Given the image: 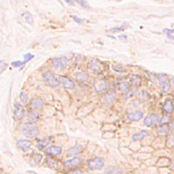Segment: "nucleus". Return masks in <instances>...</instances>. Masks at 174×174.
I'll list each match as a JSON object with an SVG mask.
<instances>
[{
	"instance_id": "2",
	"label": "nucleus",
	"mask_w": 174,
	"mask_h": 174,
	"mask_svg": "<svg viewBox=\"0 0 174 174\" xmlns=\"http://www.w3.org/2000/svg\"><path fill=\"white\" fill-rule=\"evenodd\" d=\"M104 159L102 157H95V158L90 159L87 160V167L90 170L96 171V170H101L104 166Z\"/></svg>"
},
{
	"instance_id": "16",
	"label": "nucleus",
	"mask_w": 174,
	"mask_h": 174,
	"mask_svg": "<svg viewBox=\"0 0 174 174\" xmlns=\"http://www.w3.org/2000/svg\"><path fill=\"white\" fill-rule=\"evenodd\" d=\"M73 77H74V79L79 81V82H85L88 79L89 75L86 72H76V73H74Z\"/></svg>"
},
{
	"instance_id": "37",
	"label": "nucleus",
	"mask_w": 174,
	"mask_h": 174,
	"mask_svg": "<svg viewBox=\"0 0 174 174\" xmlns=\"http://www.w3.org/2000/svg\"><path fill=\"white\" fill-rule=\"evenodd\" d=\"M77 3L81 5V6H83L84 8H88V4H87L86 2H84V1H77Z\"/></svg>"
},
{
	"instance_id": "27",
	"label": "nucleus",
	"mask_w": 174,
	"mask_h": 174,
	"mask_svg": "<svg viewBox=\"0 0 174 174\" xmlns=\"http://www.w3.org/2000/svg\"><path fill=\"white\" fill-rule=\"evenodd\" d=\"M119 89L123 93H127L130 90V84L127 82H122L119 84Z\"/></svg>"
},
{
	"instance_id": "31",
	"label": "nucleus",
	"mask_w": 174,
	"mask_h": 174,
	"mask_svg": "<svg viewBox=\"0 0 174 174\" xmlns=\"http://www.w3.org/2000/svg\"><path fill=\"white\" fill-rule=\"evenodd\" d=\"M19 97H20V100H21V102L23 103H27V101H28V96L27 95L24 93V92H21L20 93V95H19Z\"/></svg>"
},
{
	"instance_id": "33",
	"label": "nucleus",
	"mask_w": 174,
	"mask_h": 174,
	"mask_svg": "<svg viewBox=\"0 0 174 174\" xmlns=\"http://www.w3.org/2000/svg\"><path fill=\"white\" fill-rule=\"evenodd\" d=\"M24 63H25L26 62H28V61L32 60V59L34 58V56H33V55H31V54H26V55H24Z\"/></svg>"
},
{
	"instance_id": "12",
	"label": "nucleus",
	"mask_w": 174,
	"mask_h": 174,
	"mask_svg": "<svg viewBox=\"0 0 174 174\" xmlns=\"http://www.w3.org/2000/svg\"><path fill=\"white\" fill-rule=\"evenodd\" d=\"M16 144H17V146H18V148L20 150L26 151V150L31 147L32 143L29 140H22V139H20V140L17 141Z\"/></svg>"
},
{
	"instance_id": "4",
	"label": "nucleus",
	"mask_w": 174,
	"mask_h": 174,
	"mask_svg": "<svg viewBox=\"0 0 174 174\" xmlns=\"http://www.w3.org/2000/svg\"><path fill=\"white\" fill-rule=\"evenodd\" d=\"M159 84L160 85V88L163 92H168L171 89V83H170V79L169 76L165 74V73H160L158 76Z\"/></svg>"
},
{
	"instance_id": "21",
	"label": "nucleus",
	"mask_w": 174,
	"mask_h": 174,
	"mask_svg": "<svg viewBox=\"0 0 174 174\" xmlns=\"http://www.w3.org/2000/svg\"><path fill=\"white\" fill-rule=\"evenodd\" d=\"M105 174H122V170L118 167H109L105 170Z\"/></svg>"
},
{
	"instance_id": "18",
	"label": "nucleus",
	"mask_w": 174,
	"mask_h": 174,
	"mask_svg": "<svg viewBox=\"0 0 174 174\" xmlns=\"http://www.w3.org/2000/svg\"><path fill=\"white\" fill-rule=\"evenodd\" d=\"M50 142H51V139L48 138V137L44 138V139H41V140H39V141L37 142V143H36V147H37L39 150H44V149L47 146L48 144L50 143Z\"/></svg>"
},
{
	"instance_id": "42",
	"label": "nucleus",
	"mask_w": 174,
	"mask_h": 174,
	"mask_svg": "<svg viewBox=\"0 0 174 174\" xmlns=\"http://www.w3.org/2000/svg\"><path fill=\"white\" fill-rule=\"evenodd\" d=\"M170 83H171V87H172L174 89V78H171L170 80Z\"/></svg>"
},
{
	"instance_id": "34",
	"label": "nucleus",
	"mask_w": 174,
	"mask_h": 174,
	"mask_svg": "<svg viewBox=\"0 0 174 174\" xmlns=\"http://www.w3.org/2000/svg\"><path fill=\"white\" fill-rule=\"evenodd\" d=\"M163 33L166 34L167 36H170V35H171V34H173L174 33V29H168V28H165V29H163Z\"/></svg>"
},
{
	"instance_id": "36",
	"label": "nucleus",
	"mask_w": 174,
	"mask_h": 174,
	"mask_svg": "<svg viewBox=\"0 0 174 174\" xmlns=\"http://www.w3.org/2000/svg\"><path fill=\"white\" fill-rule=\"evenodd\" d=\"M124 29V26H120V27H115V28H111L109 31L111 32H117V31H122Z\"/></svg>"
},
{
	"instance_id": "22",
	"label": "nucleus",
	"mask_w": 174,
	"mask_h": 174,
	"mask_svg": "<svg viewBox=\"0 0 174 174\" xmlns=\"http://www.w3.org/2000/svg\"><path fill=\"white\" fill-rule=\"evenodd\" d=\"M38 119V114L35 111H30L27 115V121L29 123H35Z\"/></svg>"
},
{
	"instance_id": "19",
	"label": "nucleus",
	"mask_w": 174,
	"mask_h": 174,
	"mask_svg": "<svg viewBox=\"0 0 174 174\" xmlns=\"http://www.w3.org/2000/svg\"><path fill=\"white\" fill-rule=\"evenodd\" d=\"M83 149L84 148H83L82 145H76V146L73 147L72 149H70V150L67 151V156H74V155L80 153L83 150Z\"/></svg>"
},
{
	"instance_id": "24",
	"label": "nucleus",
	"mask_w": 174,
	"mask_h": 174,
	"mask_svg": "<svg viewBox=\"0 0 174 174\" xmlns=\"http://www.w3.org/2000/svg\"><path fill=\"white\" fill-rule=\"evenodd\" d=\"M141 78L138 75H133L131 78V84L133 87H138L141 85Z\"/></svg>"
},
{
	"instance_id": "7",
	"label": "nucleus",
	"mask_w": 174,
	"mask_h": 174,
	"mask_svg": "<svg viewBox=\"0 0 174 174\" xmlns=\"http://www.w3.org/2000/svg\"><path fill=\"white\" fill-rule=\"evenodd\" d=\"M82 162H83V159L81 157H73L64 161V166L68 169H72V168L79 166Z\"/></svg>"
},
{
	"instance_id": "20",
	"label": "nucleus",
	"mask_w": 174,
	"mask_h": 174,
	"mask_svg": "<svg viewBox=\"0 0 174 174\" xmlns=\"http://www.w3.org/2000/svg\"><path fill=\"white\" fill-rule=\"evenodd\" d=\"M46 165H47L49 168H52L54 170H58L59 167H58V164L56 162V160L55 159L52 158H46Z\"/></svg>"
},
{
	"instance_id": "30",
	"label": "nucleus",
	"mask_w": 174,
	"mask_h": 174,
	"mask_svg": "<svg viewBox=\"0 0 174 174\" xmlns=\"http://www.w3.org/2000/svg\"><path fill=\"white\" fill-rule=\"evenodd\" d=\"M170 122H171L170 116H168V115H162V116L160 117V124L161 126H163V125H165L167 123H169Z\"/></svg>"
},
{
	"instance_id": "41",
	"label": "nucleus",
	"mask_w": 174,
	"mask_h": 174,
	"mask_svg": "<svg viewBox=\"0 0 174 174\" xmlns=\"http://www.w3.org/2000/svg\"><path fill=\"white\" fill-rule=\"evenodd\" d=\"M72 174H83V171H79V170H77V171H74L73 172H72Z\"/></svg>"
},
{
	"instance_id": "15",
	"label": "nucleus",
	"mask_w": 174,
	"mask_h": 174,
	"mask_svg": "<svg viewBox=\"0 0 174 174\" xmlns=\"http://www.w3.org/2000/svg\"><path fill=\"white\" fill-rule=\"evenodd\" d=\"M146 136H149V133L147 131H144V130H142L141 132L137 133L132 136V140L133 142H136V141H142L143 140Z\"/></svg>"
},
{
	"instance_id": "10",
	"label": "nucleus",
	"mask_w": 174,
	"mask_h": 174,
	"mask_svg": "<svg viewBox=\"0 0 174 174\" xmlns=\"http://www.w3.org/2000/svg\"><path fill=\"white\" fill-rule=\"evenodd\" d=\"M89 68H90L91 71H93L94 73H99L103 70V65L98 60H92L89 63Z\"/></svg>"
},
{
	"instance_id": "9",
	"label": "nucleus",
	"mask_w": 174,
	"mask_h": 174,
	"mask_svg": "<svg viewBox=\"0 0 174 174\" xmlns=\"http://www.w3.org/2000/svg\"><path fill=\"white\" fill-rule=\"evenodd\" d=\"M58 79H59V82L64 86V88L69 89V90L74 89V87H75L74 83H73L71 79H69L68 77H65V76H59Z\"/></svg>"
},
{
	"instance_id": "28",
	"label": "nucleus",
	"mask_w": 174,
	"mask_h": 174,
	"mask_svg": "<svg viewBox=\"0 0 174 174\" xmlns=\"http://www.w3.org/2000/svg\"><path fill=\"white\" fill-rule=\"evenodd\" d=\"M157 133L159 135H166L169 133V127L167 125H163V126H160L157 130Z\"/></svg>"
},
{
	"instance_id": "23",
	"label": "nucleus",
	"mask_w": 174,
	"mask_h": 174,
	"mask_svg": "<svg viewBox=\"0 0 174 174\" xmlns=\"http://www.w3.org/2000/svg\"><path fill=\"white\" fill-rule=\"evenodd\" d=\"M41 160H42V155L35 153L31 158H30V162H31V164H33V165H37V164H39Z\"/></svg>"
},
{
	"instance_id": "40",
	"label": "nucleus",
	"mask_w": 174,
	"mask_h": 174,
	"mask_svg": "<svg viewBox=\"0 0 174 174\" xmlns=\"http://www.w3.org/2000/svg\"><path fill=\"white\" fill-rule=\"evenodd\" d=\"M119 39H121L122 41H126L127 36L125 35H119Z\"/></svg>"
},
{
	"instance_id": "6",
	"label": "nucleus",
	"mask_w": 174,
	"mask_h": 174,
	"mask_svg": "<svg viewBox=\"0 0 174 174\" xmlns=\"http://www.w3.org/2000/svg\"><path fill=\"white\" fill-rule=\"evenodd\" d=\"M94 87H95V91L97 93H102L104 90L107 89L108 84L105 80L103 79H96L94 82Z\"/></svg>"
},
{
	"instance_id": "13",
	"label": "nucleus",
	"mask_w": 174,
	"mask_h": 174,
	"mask_svg": "<svg viewBox=\"0 0 174 174\" xmlns=\"http://www.w3.org/2000/svg\"><path fill=\"white\" fill-rule=\"evenodd\" d=\"M128 119L133 122H138L143 117V112L142 111H135L128 114Z\"/></svg>"
},
{
	"instance_id": "8",
	"label": "nucleus",
	"mask_w": 174,
	"mask_h": 174,
	"mask_svg": "<svg viewBox=\"0 0 174 174\" xmlns=\"http://www.w3.org/2000/svg\"><path fill=\"white\" fill-rule=\"evenodd\" d=\"M24 115V107L20 103H16L15 104V109H14V118L16 120H21Z\"/></svg>"
},
{
	"instance_id": "1",
	"label": "nucleus",
	"mask_w": 174,
	"mask_h": 174,
	"mask_svg": "<svg viewBox=\"0 0 174 174\" xmlns=\"http://www.w3.org/2000/svg\"><path fill=\"white\" fill-rule=\"evenodd\" d=\"M23 133L25 137L27 138H36L39 134L38 128L35 126L34 123H26L23 127Z\"/></svg>"
},
{
	"instance_id": "39",
	"label": "nucleus",
	"mask_w": 174,
	"mask_h": 174,
	"mask_svg": "<svg viewBox=\"0 0 174 174\" xmlns=\"http://www.w3.org/2000/svg\"><path fill=\"white\" fill-rule=\"evenodd\" d=\"M73 19L76 22V23H82L84 20L83 19H81V18H78V17H76V16H73Z\"/></svg>"
},
{
	"instance_id": "25",
	"label": "nucleus",
	"mask_w": 174,
	"mask_h": 174,
	"mask_svg": "<svg viewBox=\"0 0 174 174\" xmlns=\"http://www.w3.org/2000/svg\"><path fill=\"white\" fill-rule=\"evenodd\" d=\"M52 65L53 68L58 70V69H62V64H61V58H54L52 60Z\"/></svg>"
},
{
	"instance_id": "43",
	"label": "nucleus",
	"mask_w": 174,
	"mask_h": 174,
	"mask_svg": "<svg viewBox=\"0 0 174 174\" xmlns=\"http://www.w3.org/2000/svg\"><path fill=\"white\" fill-rule=\"evenodd\" d=\"M171 128L172 131H174V120L171 122Z\"/></svg>"
},
{
	"instance_id": "14",
	"label": "nucleus",
	"mask_w": 174,
	"mask_h": 174,
	"mask_svg": "<svg viewBox=\"0 0 174 174\" xmlns=\"http://www.w3.org/2000/svg\"><path fill=\"white\" fill-rule=\"evenodd\" d=\"M46 153L50 155H59L62 153V148L60 146H50L46 150Z\"/></svg>"
},
{
	"instance_id": "35",
	"label": "nucleus",
	"mask_w": 174,
	"mask_h": 174,
	"mask_svg": "<svg viewBox=\"0 0 174 174\" xmlns=\"http://www.w3.org/2000/svg\"><path fill=\"white\" fill-rule=\"evenodd\" d=\"M24 62H21V61H16V62H13L12 63V65L14 67H19L20 65H24Z\"/></svg>"
},
{
	"instance_id": "26",
	"label": "nucleus",
	"mask_w": 174,
	"mask_h": 174,
	"mask_svg": "<svg viewBox=\"0 0 174 174\" xmlns=\"http://www.w3.org/2000/svg\"><path fill=\"white\" fill-rule=\"evenodd\" d=\"M22 16L24 17V19L25 20V22L26 23H28V24H33V22H34V20H33V16L32 15L29 13V12H24L23 14H22Z\"/></svg>"
},
{
	"instance_id": "32",
	"label": "nucleus",
	"mask_w": 174,
	"mask_h": 174,
	"mask_svg": "<svg viewBox=\"0 0 174 174\" xmlns=\"http://www.w3.org/2000/svg\"><path fill=\"white\" fill-rule=\"evenodd\" d=\"M114 95H112V94H107L106 96H105V100H106V102H108V103H112L113 102V100H114Z\"/></svg>"
},
{
	"instance_id": "45",
	"label": "nucleus",
	"mask_w": 174,
	"mask_h": 174,
	"mask_svg": "<svg viewBox=\"0 0 174 174\" xmlns=\"http://www.w3.org/2000/svg\"><path fill=\"white\" fill-rule=\"evenodd\" d=\"M169 38H171V39L174 40V36H172V35H170V36H168Z\"/></svg>"
},
{
	"instance_id": "17",
	"label": "nucleus",
	"mask_w": 174,
	"mask_h": 174,
	"mask_svg": "<svg viewBox=\"0 0 174 174\" xmlns=\"http://www.w3.org/2000/svg\"><path fill=\"white\" fill-rule=\"evenodd\" d=\"M162 109H163V111H166L167 113H171L174 110V105L172 101L171 100H166L163 103V105H162Z\"/></svg>"
},
{
	"instance_id": "44",
	"label": "nucleus",
	"mask_w": 174,
	"mask_h": 174,
	"mask_svg": "<svg viewBox=\"0 0 174 174\" xmlns=\"http://www.w3.org/2000/svg\"><path fill=\"white\" fill-rule=\"evenodd\" d=\"M171 168L172 169V170H174V160L171 161Z\"/></svg>"
},
{
	"instance_id": "38",
	"label": "nucleus",
	"mask_w": 174,
	"mask_h": 174,
	"mask_svg": "<svg viewBox=\"0 0 174 174\" xmlns=\"http://www.w3.org/2000/svg\"><path fill=\"white\" fill-rule=\"evenodd\" d=\"M7 65H8V63H4V62H2V63H1V70H0L1 73H3V72H4L5 68L7 67Z\"/></svg>"
},
{
	"instance_id": "29",
	"label": "nucleus",
	"mask_w": 174,
	"mask_h": 174,
	"mask_svg": "<svg viewBox=\"0 0 174 174\" xmlns=\"http://www.w3.org/2000/svg\"><path fill=\"white\" fill-rule=\"evenodd\" d=\"M150 95L147 93V92H145V91H143V92H141L140 93V95H139V99L142 101V102H146L147 100H149L150 99Z\"/></svg>"
},
{
	"instance_id": "5",
	"label": "nucleus",
	"mask_w": 174,
	"mask_h": 174,
	"mask_svg": "<svg viewBox=\"0 0 174 174\" xmlns=\"http://www.w3.org/2000/svg\"><path fill=\"white\" fill-rule=\"evenodd\" d=\"M160 116H159L158 114H156V113H150L148 116L145 117L143 122H144V124L146 126L151 127L156 125L157 123H160Z\"/></svg>"
},
{
	"instance_id": "11",
	"label": "nucleus",
	"mask_w": 174,
	"mask_h": 174,
	"mask_svg": "<svg viewBox=\"0 0 174 174\" xmlns=\"http://www.w3.org/2000/svg\"><path fill=\"white\" fill-rule=\"evenodd\" d=\"M44 106V101L41 98H35L31 101L30 107L33 110H41Z\"/></svg>"
},
{
	"instance_id": "3",
	"label": "nucleus",
	"mask_w": 174,
	"mask_h": 174,
	"mask_svg": "<svg viewBox=\"0 0 174 174\" xmlns=\"http://www.w3.org/2000/svg\"><path fill=\"white\" fill-rule=\"evenodd\" d=\"M43 77H44V80L45 82L49 86L51 87H56L58 86L59 84V81L56 79V76L49 71H46L44 73H43Z\"/></svg>"
}]
</instances>
